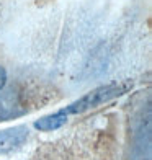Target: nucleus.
I'll return each mask as SVG.
<instances>
[{
    "mask_svg": "<svg viewBox=\"0 0 152 160\" xmlns=\"http://www.w3.org/2000/svg\"><path fill=\"white\" fill-rule=\"evenodd\" d=\"M28 160H123V132L113 113L93 114L41 142Z\"/></svg>",
    "mask_w": 152,
    "mask_h": 160,
    "instance_id": "f257e3e1",
    "label": "nucleus"
},
{
    "mask_svg": "<svg viewBox=\"0 0 152 160\" xmlns=\"http://www.w3.org/2000/svg\"><path fill=\"white\" fill-rule=\"evenodd\" d=\"M34 93L26 90V80H13L0 65V122L20 118L34 108Z\"/></svg>",
    "mask_w": 152,
    "mask_h": 160,
    "instance_id": "f03ea898",
    "label": "nucleus"
}]
</instances>
